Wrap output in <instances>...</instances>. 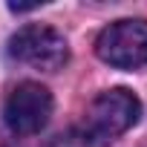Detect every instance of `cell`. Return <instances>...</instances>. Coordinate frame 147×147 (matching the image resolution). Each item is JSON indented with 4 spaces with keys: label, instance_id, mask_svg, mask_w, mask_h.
Instances as JSON below:
<instances>
[{
    "label": "cell",
    "instance_id": "cell-4",
    "mask_svg": "<svg viewBox=\"0 0 147 147\" xmlns=\"http://www.w3.org/2000/svg\"><path fill=\"white\" fill-rule=\"evenodd\" d=\"M52 115V92L35 81L18 84L6 104H3V121L18 136H35L49 124Z\"/></svg>",
    "mask_w": 147,
    "mask_h": 147
},
{
    "label": "cell",
    "instance_id": "cell-3",
    "mask_svg": "<svg viewBox=\"0 0 147 147\" xmlns=\"http://www.w3.org/2000/svg\"><path fill=\"white\" fill-rule=\"evenodd\" d=\"M95 52L115 69H138L147 63V20H115L98 40Z\"/></svg>",
    "mask_w": 147,
    "mask_h": 147
},
{
    "label": "cell",
    "instance_id": "cell-1",
    "mask_svg": "<svg viewBox=\"0 0 147 147\" xmlns=\"http://www.w3.org/2000/svg\"><path fill=\"white\" fill-rule=\"evenodd\" d=\"M9 55L26 66L55 72L66 63L69 43L58 29L43 26V23H29L9 38Z\"/></svg>",
    "mask_w": 147,
    "mask_h": 147
},
{
    "label": "cell",
    "instance_id": "cell-2",
    "mask_svg": "<svg viewBox=\"0 0 147 147\" xmlns=\"http://www.w3.org/2000/svg\"><path fill=\"white\" fill-rule=\"evenodd\" d=\"M141 118V101L130 90H110L101 92L87 110V136L98 141H113L127 133Z\"/></svg>",
    "mask_w": 147,
    "mask_h": 147
}]
</instances>
